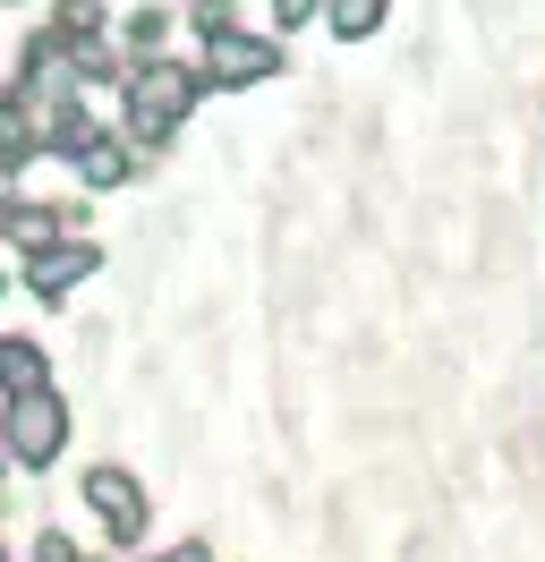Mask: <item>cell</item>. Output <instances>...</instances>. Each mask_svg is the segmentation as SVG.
Returning <instances> with one entry per match:
<instances>
[{
  "mask_svg": "<svg viewBox=\"0 0 545 562\" xmlns=\"http://www.w3.org/2000/svg\"><path fill=\"white\" fill-rule=\"evenodd\" d=\"M197 94H204V69H179V60H145V69L129 77V128L120 137H170L188 111H197Z\"/></svg>",
  "mask_w": 545,
  "mask_h": 562,
  "instance_id": "cell-1",
  "label": "cell"
},
{
  "mask_svg": "<svg viewBox=\"0 0 545 562\" xmlns=\"http://www.w3.org/2000/svg\"><path fill=\"white\" fill-rule=\"evenodd\" d=\"M0 452L18 460V469H52L68 452V409L52 392H18L9 409H0Z\"/></svg>",
  "mask_w": 545,
  "mask_h": 562,
  "instance_id": "cell-2",
  "label": "cell"
},
{
  "mask_svg": "<svg viewBox=\"0 0 545 562\" xmlns=\"http://www.w3.org/2000/svg\"><path fill=\"white\" fill-rule=\"evenodd\" d=\"M281 69V43L272 35H213L204 43V86H256V77H272Z\"/></svg>",
  "mask_w": 545,
  "mask_h": 562,
  "instance_id": "cell-3",
  "label": "cell"
},
{
  "mask_svg": "<svg viewBox=\"0 0 545 562\" xmlns=\"http://www.w3.org/2000/svg\"><path fill=\"white\" fill-rule=\"evenodd\" d=\"M86 503L102 512L111 546H136V537H145V494H136L129 469H94V477H86Z\"/></svg>",
  "mask_w": 545,
  "mask_h": 562,
  "instance_id": "cell-4",
  "label": "cell"
},
{
  "mask_svg": "<svg viewBox=\"0 0 545 562\" xmlns=\"http://www.w3.org/2000/svg\"><path fill=\"white\" fill-rule=\"evenodd\" d=\"M86 273H94V247H86V239H68V247L52 239V247H34V265H26V290L60 307V299H68V290H77Z\"/></svg>",
  "mask_w": 545,
  "mask_h": 562,
  "instance_id": "cell-5",
  "label": "cell"
},
{
  "mask_svg": "<svg viewBox=\"0 0 545 562\" xmlns=\"http://www.w3.org/2000/svg\"><path fill=\"white\" fill-rule=\"evenodd\" d=\"M0 239H18L34 256V247H52L60 239V205H43V196H9L0 205Z\"/></svg>",
  "mask_w": 545,
  "mask_h": 562,
  "instance_id": "cell-6",
  "label": "cell"
},
{
  "mask_svg": "<svg viewBox=\"0 0 545 562\" xmlns=\"http://www.w3.org/2000/svg\"><path fill=\"white\" fill-rule=\"evenodd\" d=\"M34 154H43V137H34V120L18 94H0V171H26Z\"/></svg>",
  "mask_w": 545,
  "mask_h": 562,
  "instance_id": "cell-7",
  "label": "cell"
},
{
  "mask_svg": "<svg viewBox=\"0 0 545 562\" xmlns=\"http://www.w3.org/2000/svg\"><path fill=\"white\" fill-rule=\"evenodd\" d=\"M77 171H86V188H120V179L136 171V154H129V137H94L77 154Z\"/></svg>",
  "mask_w": 545,
  "mask_h": 562,
  "instance_id": "cell-8",
  "label": "cell"
},
{
  "mask_svg": "<svg viewBox=\"0 0 545 562\" xmlns=\"http://www.w3.org/2000/svg\"><path fill=\"white\" fill-rule=\"evenodd\" d=\"M0 384L9 392H43L52 384V358L34 350V341H0Z\"/></svg>",
  "mask_w": 545,
  "mask_h": 562,
  "instance_id": "cell-9",
  "label": "cell"
},
{
  "mask_svg": "<svg viewBox=\"0 0 545 562\" xmlns=\"http://www.w3.org/2000/svg\"><path fill=\"white\" fill-rule=\"evenodd\" d=\"M324 18H333V35H341V43H367L375 26H383V0H333Z\"/></svg>",
  "mask_w": 545,
  "mask_h": 562,
  "instance_id": "cell-10",
  "label": "cell"
},
{
  "mask_svg": "<svg viewBox=\"0 0 545 562\" xmlns=\"http://www.w3.org/2000/svg\"><path fill=\"white\" fill-rule=\"evenodd\" d=\"M68 69H77V86H111V77H120V52H111V43H77Z\"/></svg>",
  "mask_w": 545,
  "mask_h": 562,
  "instance_id": "cell-11",
  "label": "cell"
},
{
  "mask_svg": "<svg viewBox=\"0 0 545 562\" xmlns=\"http://www.w3.org/2000/svg\"><path fill=\"white\" fill-rule=\"evenodd\" d=\"M94 26H102L94 0H60V18H52V35H60V43H94Z\"/></svg>",
  "mask_w": 545,
  "mask_h": 562,
  "instance_id": "cell-12",
  "label": "cell"
},
{
  "mask_svg": "<svg viewBox=\"0 0 545 562\" xmlns=\"http://www.w3.org/2000/svg\"><path fill=\"white\" fill-rule=\"evenodd\" d=\"M188 26H197L204 43H213V35H231V26H238V0H188Z\"/></svg>",
  "mask_w": 545,
  "mask_h": 562,
  "instance_id": "cell-13",
  "label": "cell"
},
{
  "mask_svg": "<svg viewBox=\"0 0 545 562\" xmlns=\"http://www.w3.org/2000/svg\"><path fill=\"white\" fill-rule=\"evenodd\" d=\"M163 35H170V18H163V9H136V18H129V43H145V52H154Z\"/></svg>",
  "mask_w": 545,
  "mask_h": 562,
  "instance_id": "cell-14",
  "label": "cell"
},
{
  "mask_svg": "<svg viewBox=\"0 0 545 562\" xmlns=\"http://www.w3.org/2000/svg\"><path fill=\"white\" fill-rule=\"evenodd\" d=\"M315 9H324V0H272V26H307Z\"/></svg>",
  "mask_w": 545,
  "mask_h": 562,
  "instance_id": "cell-15",
  "label": "cell"
},
{
  "mask_svg": "<svg viewBox=\"0 0 545 562\" xmlns=\"http://www.w3.org/2000/svg\"><path fill=\"white\" fill-rule=\"evenodd\" d=\"M34 562H77V546H68L60 528H52V537H34Z\"/></svg>",
  "mask_w": 545,
  "mask_h": 562,
  "instance_id": "cell-16",
  "label": "cell"
},
{
  "mask_svg": "<svg viewBox=\"0 0 545 562\" xmlns=\"http://www.w3.org/2000/svg\"><path fill=\"white\" fill-rule=\"evenodd\" d=\"M0 290H9V273H0Z\"/></svg>",
  "mask_w": 545,
  "mask_h": 562,
  "instance_id": "cell-17",
  "label": "cell"
},
{
  "mask_svg": "<svg viewBox=\"0 0 545 562\" xmlns=\"http://www.w3.org/2000/svg\"><path fill=\"white\" fill-rule=\"evenodd\" d=\"M0 9H9V0H0Z\"/></svg>",
  "mask_w": 545,
  "mask_h": 562,
  "instance_id": "cell-18",
  "label": "cell"
}]
</instances>
